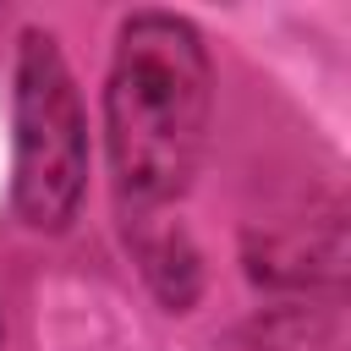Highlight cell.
Segmentation results:
<instances>
[{"mask_svg": "<svg viewBox=\"0 0 351 351\" xmlns=\"http://www.w3.org/2000/svg\"><path fill=\"white\" fill-rule=\"evenodd\" d=\"M214 115L203 33L176 11H132L115 27L104 77V148L121 219L165 214L186 197Z\"/></svg>", "mask_w": 351, "mask_h": 351, "instance_id": "6da1fadb", "label": "cell"}, {"mask_svg": "<svg viewBox=\"0 0 351 351\" xmlns=\"http://www.w3.org/2000/svg\"><path fill=\"white\" fill-rule=\"evenodd\" d=\"M88 192V110L66 49L44 27H22L11 88V208L27 230L60 236Z\"/></svg>", "mask_w": 351, "mask_h": 351, "instance_id": "7a4b0ae2", "label": "cell"}, {"mask_svg": "<svg viewBox=\"0 0 351 351\" xmlns=\"http://www.w3.org/2000/svg\"><path fill=\"white\" fill-rule=\"evenodd\" d=\"M247 274L258 285H340L346 274V225L340 214L269 230L247 241Z\"/></svg>", "mask_w": 351, "mask_h": 351, "instance_id": "3957f363", "label": "cell"}, {"mask_svg": "<svg viewBox=\"0 0 351 351\" xmlns=\"http://www.w3.org/2000/svg\"><path fill=\"white\" fill-rule=\"evenodd\" d=\"M121 236H126L148 291L170 313H192V302L203 296V252L192 247V236L165 214H132V219H121Z\"/></svg>", "mask_w": 351, "mask_h": 351, "instance_id": "277c9868", "label": "cell"}, {"mask_svg": "<svg viewBox=\"0 0 351 351\" xmlns=\"http://www.w3.org/2000/svg\"><path fill=\"white\" fill-rule=\"evenodd\" d=\"M0 340H5V313H0Z\"/></svg>", "mask_w": 351, "mask_h": 351, "instance_id": "5b68a950", "label": "cell"}]
</instances>
